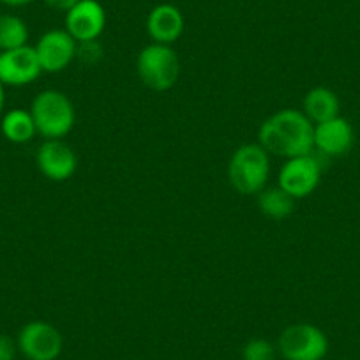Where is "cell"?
Instances as JSON below:
<instances>
[{"instance_id":"6da1fadb","label":"cell","mask_w":360,"mask_h":360,"mask_svg":"<svg viewBox=\"0 0 360 360\" xmlns=\"http://www.w3.org/2000/svg\"><path fill=\"white\" fill-rule=\"evenodd\" d=\"M258 143L269 154L285 159L313 154L314 124L304 115L302 110H279L262 122Z\"/></svg>"},{"instance_id":"7a4b0ae2","label":"cell","mask_w":360,"mask_h":360,"mask_svg":"<svg viewBox=\"0 0 360 360\" xmlns=\"http://www.w3.org/2000/svg\"><path fill=\"white\" fill-rule=\"evenodd\" d=\"M30 115L36 124L37 134L44 140H62L72 131L76 112L71 99L60 90L48 89L32 99Z\"/></svg>"},{"instance_id":"3957f363","label":"cell","mask_w":360,"mask_h":360,"mask_svg":"<svg viewBox=\"0 0 360 360\" xmlns=\"http://www.w3.org/2000/svg\"><path fill=\"white\" fill-rule=\"evenodd\" d=\"M269 152L259 143L238 147L228 162V180L231 188L244 196L258 195L266 188L270 175Z\"/></svg>"},{"instance_id":"277c9868","label":"cell","mask_w":360,"mask_h":360,"mask_svg":"<svg viewBox=\"0 0 360 360\" xmlns=\"http://www.w3.org/2000/svg\"><path fill=\"white\" fill-rule=\"evenodd\" d=\"M136 72L145 86L155 92H166L180 78V60L168 44L150 43L138 53Z\"/></svg>"},{"instance_id":"5b68a950","label":"cell","mask_w":360,"mask_h":360,"mask_svg":"<svg viewBox=\"0 0 360 360\" xmlns=\"http://www.w3.org/2000/svg\"><path fill=\"white\" fill-rule=\"evenodd\" d=\"M279 353L285 360H321L328 352V339L313 323H293L281 332Z\"/></svg>"},{"instance_id":"8992f818","label":"cell","mask_w":360,"mask_h":360,"mask_svg":"<svg viewBox=\"0 0 360 360\" xmlns=\"http://www.w3.org/2000/svg\"><path fill=\"white\" fill-rule=\"evenodd\" d=\"M321 180V162L318 155L306 154L286 159L279 169V188L293 200L313 195Z\"/></svg>"},{"instance_id":"52a82bcc","label":"cell","mask_w":360,"mask_h":360,"mask_svg":"<svg viewBox=\"0 0 360 360\" xmlns=\"http://www.w3.org/2000/svg\"><path fill=\"white\" fill-rule=\"evenodd\" d=\"M16 342L18 352L27 360H57L64 348V339L58 328L43 320L23 325Z\"/></svg>"},{"instance_id":"ba28073f","label":"cell","mask_w":360,"mask_h":360,"mask_svg":"<svg viewBox=\"0 0 360 360\" xmlns=\"http://www.w3.org/2000/svg\"><path fill=\"white\" fill-rule=\"evenodd\" d=\"M43 72H60L76 58L78 43L65 29H53L44 32L34 46Z\"/></svg>"},{"instance_id":"9c48e42d","label":"cell","mask_w":360,"mask_h":360,"mask_svg":"<svg viewBox=\"0 0 360 360\" xmlns=\"http://www.w3.org/2000/svg\"><path fill=\"white\" fill-rule=\"evenodd\" d=\"M43 72L34 46L0 51V83L4 86H25Z\"/></svg>"},{"instance_id":"30bf717a","label":"cell","mask_w":360,"mask_h":360,"mask_svg":"<svg viewBox=\"0 0 360 360\" xmlns=\"http://www.w3.org/2000/svg\"><path fill=\"white\" fill-rule=\"evenodd\" d=\"M106 27L105 8L98 0H79L65 13V30L76 43L98 41Z\"/></svg>"},{"instance_id":"8fae6325","label":"cell","mask_w":360,"mask_h":360,"mask_svg":"<svg viewBox=\"0 0 360 360\" xmlns=\"http://www.w3.org/2000/svg\"><path fill=\"white\" fill-rule=\"evenodd\" d=\"M36 162L39 172L53 182L71 179L78 168V158L71 145L62 140H44L37 148Z\"/></svg>"},{"instance_id":"7c38bea8","label":"cell","mask_w":360,"mask_h":360,"mask_svg":"<svg viewBox=\"0 0 360 360\" xmlns=\"http://www.w3.org/2000/svg\"><path fill=\"white\" fill-rule=\"evenodd\" d=\"M355 141L353 127L345 117L338 115L321 124H314V148L327 158L348 154Z\"/></svg>"},{"instance_id":"4fadbf2b","label":"cell","mask_w":360,"mask_h":360,"mask_svg":"<svg viewBox=\"0 0 360 360\" xmlns=\"http://www.w3.org/2000/svg\"><path fill=\"white\" fill-rule=\"evenodd\" d=\"M184 15L176 6L159 4L147 16V34L152 43L172 46L184 34Z\"/></svg>"},{"instance_id":"5bb4252c","label":"cell","mask_w":360,"mask_h":360,"mask_svg":"<svg viewBox=\"0 0 360 360\" xmlns=\"http://www.w3.org/2000/svg\"><path fill=\"white\" fill-rule=\"evenodd\" d=\"M339 98L327 86H314L304 96L302 112L313 124H321L339 115Z\"/></svg>"},{"instance_id":"9a60e30c","label":"cell","mask_w":360,"mask_h":360,"mask_svg":"<svg viewBox=\"0 0 360 360\" xmlns=\"http://www.w3.org/2000/svg\"><path fill=\"white\" fill-rule=\"evenodd\" d=\"M0 131H2L6 140L18 145L29 143L37 134L32 115H30V112L22 108L9 110L8 113L2 115V119H0Z\"/></svg>"},{"instance_id":"2e32d148","label":"cell","mask_w":360,"mask_h":360,"mask_svg":"<svg viewBox=\"0 0 360 360\" xmlns=\"http://www.w3.org/2000/svg\"><path fill=\"white\" fill-rule=\"evenodd\" d=\"M258 209L263 216L270 217V219L281 221L292 216L293 209H295V200L283 191L279 186L276 188H265L262 193H258Z\"/></svg>"},{"instance_id":"e0dca14e","label":"cell","mask_w":360,"mask_h":360,"mask_svg":"<svg viewBox=\"0 0 360 360\" xmlns=\"http://www.w3.org/2000/svg\"><path fill=\"white\" fill-rule=\"evenodd\" d=\"M29 27L20 16L0 15V51L27 46Z\"/></svg>"},{"instance_id":"ac0fdd59","label":"cell","mask_w":360,"mask_h":360,"mask_svg":"<svg viewBox=\"0 0 360 360\" xmlns=\"http://www.w3.org/2000/svg\"><path fill=\"white\" fill-rule=\"evenodd\" d=\"M242 359L244 360H276L274 345L266 339L256 338L251 339L242 348Z\"/></svg>"},{"instance_id":"d6986e66","label":"cell","mask_w":360,"mask_h":360,"mask_svg":"<svg viewBox=\"0 0 360 360\" xmlns=\"http://www.w3.org/2000/svg\"><path fill=\"white\" fill-rule=\"evenodd\" d=\"M103 57V48L98 41H86V43H78V50H76V58L83 62V64H98Z\"/></svg>"},{"instance_id":"ffe728a7","label":"cell","mask_w":360,"mask_h":360,"mask_svg":"<svg viewBox=\"0 0 360 360\" xmlns=\"http://www.w3.org/2000/svg\"><path fill=\"white\" fill-rule=\"evenodd\" d=\"M18 353V342L8 334H0V360H15Z\"/></svg>"},{"instance_id":"44dd1931","label":"cell","mask_w":360,"mask_h":360,"mask_svg":"<svg viewBox=\"0 0 360 360\" xmlns=\"http://www.w3.org/2000/svg\"><path fill=\"white\" fill-rule=\"evenodd\" d=\"M46 6H50L51 9H57V11L68 13L72 6H76L79 0H44Z\"/></svg>"},{"instance_id":"7402d4cb","label":"cell","mask_w":360,"mask_h":360,"mask_svg":"<svg viewBox=\"0 0 360 360\" xmlns=\"http://www.w3.org/2000/svg\"><path fill=\"white\" fill-rule=\"evenodd\" d=\"M0 2L9 6V8H22V6H29L34 0H0Z\"/></svg>"},{"instance_id":"603a6c76","label":"cell","mask_w":360,"mask_h":360,"mask_svg":"<svg viewBox=\"0 0 360 360\" xmlns=\"http://www.w3.org/2000/svg\"><path fill=\"white\" fill-rule=\"evenodd\" d=\"M4 105H6V94H4V85L0 83V119L4 115Z\"/></svg>"},{"instance_id":"cb8c5ba5","label":"cell","mask_w":360,"mask_h":360,"mask_svg":"<svg viewBox=\"0 0 360 360\" xmlns=\"http://www.w3.org/2000/svg\"><path fill=\"white\" fill-rule=\"evenodd\" d=\"M341 360H345V359H341Z\"/></svg>"}]
</instances>
